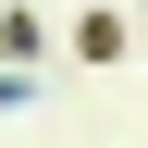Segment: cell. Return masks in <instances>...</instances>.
<instances>
[{"label": "cell", "instance_id": "6da1fadb", "mask_svg": "<svg viewBox=\"0 0 148 148\" xmlns=\"http://www.w3.org/2000/svg\"><path fill=\"white\" fill-rule=\"evenodd\" d=\"M74 62L111 74V62H123V25H111V12H74Z\"/></svg>", "mask_w": 148, "mask_h": 148}]
</instances>
